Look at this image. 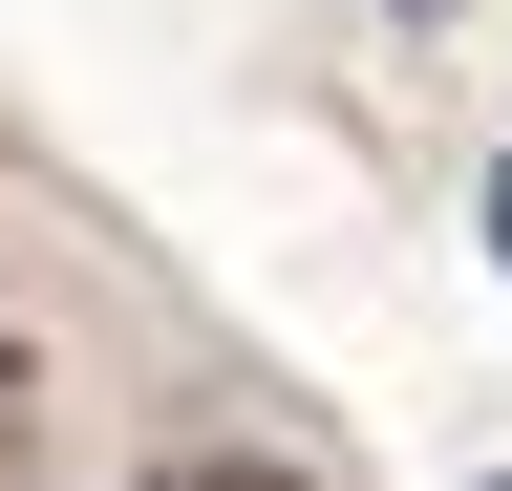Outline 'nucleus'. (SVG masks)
I'll list each match as a JSON object with an SVG mask.
<instances>
[{
  "label": "nucleus",
  "mask_w": 512,
  "mask_h": 491,
  "mask_svg": "<svg viewBox=\"0 0 512 491\" xmlns=\"http://www.w3.org/2000/svg\"><path fill=\"white\" fill-rule=\"evenodd\" d=\"M150 491H320V470H278V449H192V470H150Z\"/></svg>",
  "instance_id": "nucleus-1"
},
{
  "label": "nucleus",
  "mask_w": 512,
  "mask_h": 491,
  "mask_svg": "<svg viewBox=\"0 0 512 491\" xmlns=\"http://www.w3.org/2000/svg\"><path fill=\"white\" fill-rule=\"evenodd\" d=\"M22 427H43V363H22V342H0V449H22Z\"/></svg>",
  "instance_id": "nucleus-2"
},
{
  "label": "nucleus",
  "mask_w": 512,
  "mask_h": 491,
  "mask_svg": "<svg viewBox=\"0 0 512 491\" xmlns=\"http://www.w3.org/2000/svg\"><path fill=\"white\" fill-rule=\"evenodd\" d=\"M491 257H512V171H491Z\"/></svg>",
  "instance_id": "nucleus-3"
},
{
  "label": "nucleus",
  "mask_w": 512,
  "mask_h": 491,
  "mask_svg": "<svg viewBox=\"0 0 512 491\" xmlns=\"http://www.w3.org/2000/svg\"><path fill=\"white\" fill-rule=\"evenodd\" d=\"M491 491H512V470H491Z\"/></svg>",
  "instance_id": "nucleus-4"
}]
</instances>
